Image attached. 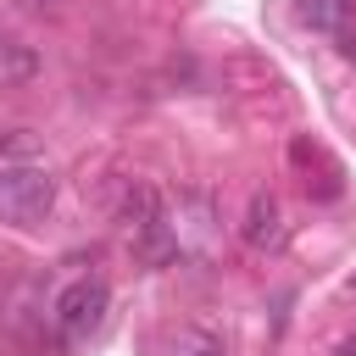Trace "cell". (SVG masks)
<instances>
[{
	"mask_svg": "<svg viewBox=\"0 0 356 356\" xmlns=\"http://www.w3.org/2000/svg\"><path fill=\"white\" fill-rule=\"evenodd\" d=\"M295 17L312 28V33H328V39H345L356 28V0H300Z\"/></svg>",
	"mask_w": 356,
	"mask_h": 356,
	"instance_id": "obj_6",
	"label": "cell"
},
{
	"mask_svg": "<svg viewBox=\"0 0 356 356\" xmlns=\"http://www.w3.org/2000/svg\"><path fill=\"white\" fill-rule=\"evenodd\" d=\"M239 239L256 250V256H278L289 245V222H284V206L273 189H256L250 206H245V222H239Z\"/></svg>",
	"mask_w": 356,
	"mask_h": 356,
	"instance_id": "obj_5",
	"label": "cell"
},
{
	"mask_svg": "<svg viewBox=\"0 0 356 356\" xmlns=\"http://www.w3.org/2000/svg\"><path fill=\"white\" fill-rule=\"evenodd\" d=\"M122 234H128V250L145 267H172L178 261V239L167 228V200L150 184H134L122 195Z\"/></svg>",
	"mask_w": 356,
	"mask_h": 356,
	"instance_id": "obj_1",
	"label": "cell"
},
{
	"mask_svg": "<svg viewBox=\"0 0 356 356\" xmlns=\"http://www.w3.org/2000/svg\"><path fill=\"white\" fill-rule=\"evenodd\" d=\"M350 284H356V278H350Z\"/></svg>",
	"mask_w": 356,
	"mask_h": 356,
	"instance_id": "obj_9",
	"label": "cell"
},
{
	"mask_svg": "<svg viewBox=\"0 0 356 356\" xmlns=\"http://www.w3.org/2000/svg\"><path fill=\"white\" fill-rule=\"evenodd\" d=\"M106 312H111L106 278L83 273V278H72V284L50 300V328H56L61 345H83V339H95V334L106 328Z\"/></svg>",
	"mask_w": 356,
	"mask_h": 356,
	"instance_id": "obj_2",
	"label": "cell"
},
{
	"mask_svg": "<svg viewBox=\"0 0 356 356\" xmlns=\"http://www.w3.org/2000/svg\"><path fill=\"white\" fill-rule=\"evenodd\" d=\"M56 206V178L33 161H0V222L33 228Z\"/></svg>",
	"mask_w": 356,
	"mask_h": 356,
	"instance_id": "obj_3",
	"label": "cell"
},
{
	"mask_svg": "<svg viewBox=\"0 0 356 356\" xmlns=\"http://www.w3.org/2000/svg\"><path fill=\"white\" fill-rule=\"evenodd\" d=\"M167 356H228V345H222V334H217V328L189 323V328H178V334H172V350H167Z\"/></svg>",
	"mask_w": 356,
	"mask_h": 356,
	"instance_id": "obj_7",
	"label": "cell"
},
{
	"mask_svg": "<svg viewBox=\"0 0 356 356\" xmlns=\"http://www.w3.org/2000/svg\"><path fill=\"white\" fill-rule=\"evenodd\" d=\"M167 228L178 239V261H211L222 245V222H217V206L206 189H184L167 206Z\"/></svg>",
	"mask_w": 356,
	"mask_h": 356,
	"instance_id": "obj_4",
	"label": "cell"
},
{
	"mask_svg": "<svg viewBox=\"0 0 356 356\" xmlns=\"http://www.w3.org/2000/svg\"><path fill=\"white\" fill-rule=\"evenodd\" d=\"M334 356H356V334H350L345 345H334Z\"/></svg>",
	"mask_w": 356,
	"mask_h": 356,
	"instance_id": "obj_8",
	"label": "cell"
}]
</instances>
